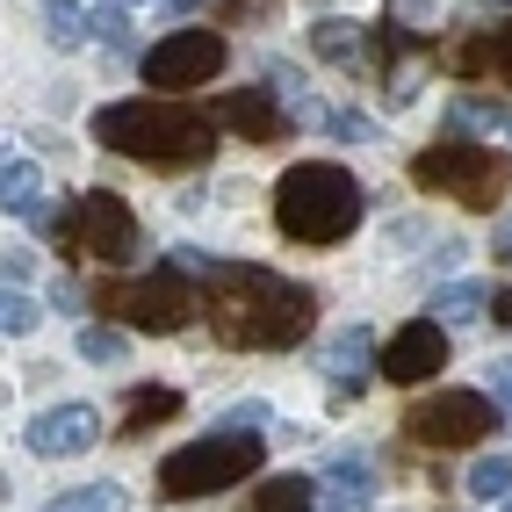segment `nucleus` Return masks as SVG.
Segmentation results:
<instances>
[{
    "label": "nucleus",
    "mask_w": 512,
    "mask_h": 512,
    "mask_svg": "<svg viewBox=\"0 0 512 512\" xmlns=\"http://www.w3.org/2000/svg\"><path fill=\"white\" fill-rule=\"evenodd\" d=\"M318 325V296L275 275V267H238V260H217L210 275V332L224 347H296L303 332Z\"/></svg>",
    "instance_id": "nucleus-1"
},
{
    "label": "nucleus",
    "mask_w": 512,
    "mask_h": 512,
    "mask_svg": "<svg viewBox=\"0 0 512 512\" xmlns=\"http://www.w3.org/2000/svg\"><path fill=\"white\" fill-rule=\"evenodd\" d=\"M94 138L123 152V159H145V166H202L217 152V123L188 109L174 94H138V101H109L94 109Z\"/></svg>",
    "instance_id": "nucleus-2"
},
{
    "label": "nucleus",
    "mask_w": 512,
    "mask_h": 512,
    "mask_svg": "<svg viewBox=\"0 0 512 512\" xmlns=\"http://www.w3.org/2000/svg\"><path fill=\"white\" fill-rule=\"evenodd\" d=\"M368 210V195L361 181L347 174V166H332V159H303L289 166V174L275 181V224L296 238V246H339Z\"/></svg>",
    "instance_id": "nucleus-3"
},
{
    "label": "nucleus",
    "mask_w": 512,
    "mask_h": 512,
    "mask_svg": "<svg viewBox=\"0 0 512 512\" xmlns=\"http://www.w3.org/2000/svg\"><path fill=\"white\" fill-rule=\"evenodd\" d=\"M260 448H267L260 433H231V426L202 433V440H188V448H174L159 462V498L181 505V498H217L231 484H246L260 469Z\"/></svg>",
    "instance_id": "nucleus-4"
},
{
    "label": "nucleus",
    "mask_w": 512,
    "mask_h": 512,
    "mask_svg": "<svg viewBox=\"0 0 512 512\" xmlns=\"http://www.w3.org/2000/svg\"><path fill=\"white\" fill-rule=\"evenodd\" d=\"M412 181L426 195H455L469 202V210H498L505 188H512V159L491 152V145H476V138H440L412 159Z\"/></svg>",
    "instance_id": "nucleus-5"
},
{
    "label": "nucleus",
    "mask_w": 512,
    "mask_h": 512,
    "mask_svg": "<svg viewBox=\"0 0 512 512\" xmlns=\"http://www.w3.org/2000/svg\"><path fill=\"white\" fill-rule=\"evenodd\" d=\"M58 231H65V246L87 253V260H109V267L138 260V217H130V202L109 195V188L73 195V210L58 217Z\"/></svg>",
    "instance_id": "nucleus-6"
},
{
    "label": "nucleus",
    "mask_w": 512,
    "mask_h": 512,
    "mask_svg": "<svg viewBox=\"0 0 512 512\" xmlns=\"http://www.w3.org/2000/svg\"><path fill=\"white\" fill-rule=\"evenodd\" d=\"M498 426V404L484 390H433L426 404L404 412V433L419 440V448H476Z\"/></svg>",
    "instance_id": "nucleus-7"
},
{
    "label": "nucleus",
    "mask_w": 512,
    "mask_h": 512,
    "mask_svg": "<svg viewBox=\"0 0 512 512\" xmlns=\"http://www.w3.org/2000/svg\"><path fill=\"white\" fill-rule=\"evenodd\" d=\"M224 58H231V51H224L217 29H174L166 44L145 51V80H152L159 94H188V87H202V80H217Z\"/></svg>",
    "instance_id": "nucleus-8"
},
{
    "label": "nucleus",
    "mask_w": 512,
    "mask_h": 512,
    "mask_svg": "<svg viewBox=\"0 0 512 512\" xmlns=\"http://www.w3.org/2000/svg\"><path fill=\"white\" fill-rule=\"evenodd\" d=\"M109 303H116V318H123L130 332H181L188 311H195V296H188V282L174 275V267H159V275H145V282L109 289Z\"/></svg>",
    "instance_id": "nucleus-9"
},
{
    "label": "nucleus",
    "mask_w": 512,
    "mask_h": 512,
    "mask_svg": "<svg viewBox=\"0 0 512 512\" xmlns=\"http://www.w3.org/2000/svg\"><path fill=\"white\" fill-rule=\"evenodd\" d=\"M375 368L390 375V383H426V375L448 368V325H433V318H412V325H397L383 339V354H375Z\"/></svg>",
    "instance_id": "nucleus-10"
},
{
    "label": "nucleus",
    "mask_w": 512,
    "mask_h": 512,
    "mask_svg": "<svg viewBox=\"0 0 512 512\" xmlns=\"http://www.w3.org/2000/svg\"><path fill=\"white\" fill-rule=\"evenodd\" d=\"M22 440H29V455H44V462L87 455L101 440V412H94V404H51V412H37L22 426Z\"/></svg>",
    "instance_id": "nucleus-11"
},
{
    "label": "nucleus",
    "mask_w": 512,
    "mask_h": 512,
    "mask_svg": "<svg viewBox=\"0 0 512 512\" xmlns=\"http://www.w3.org/2000/svg\"><path fill=\"white\" fill-rule=\"evenodd\" d=\"M210 123H224V130H238V138H253V145H282L289 138V116H282V101L267 94V87H238V94H217V109H210Z\"/></svg>",
    "instance_id": "nucleus-12"
},
{
    "label": "nucleus",
    "mask_w": 512,
    "mask_h": 512,
    "mask_svg": "<svg viewBox=\"0 0 512 512\" xmlns=\"http://www.w3.org/2000/svg\"><path fill=\"white\" fill-rule=\"evenodd\" d=\"M318 368H325V383H332L339 397H361V383L375 375V332H361V325L332 332L325 347H318Z\"/></svg>",
    "instance_id": "nucleus-13"
},
{
    "label": "nucleus",
    "mask_w": 512,
    "mask_h": 512,
    "mask_svg": "<svg viewBox=\"0 0 512 512\" xmlns=\"http://www.w3.org/2000/svg\"><path fill=\"white\" fill-rule=\"evenodd\" d=\"M0 210L22 217V224H37V231H58V210L44 202V174L29 159H8L0 166Z\"/></svg>",
    "instance_id": "nucleus-14"
},
{
    "label": "nucleus",
    "mask_w": 512,
    "mask_h": 512,
    "mask_svg": "<svg viewBox=\"0 0 512 512\" xmlns=\"http://www.w3.org/2000/svg\"><path fill=\"white\" fill-rule=\"evenodd\" d=\"M311 44H318V58H332V65H361V58H368V37H361V22H354V15L311 22Z\"/></svg>",
    "instance_id": "nucleus-15"
},
{
    "label": "nucleus",
    "mask_w": 512,
    "mask_h": 512,
    "mask_svg": "<svg viewBox=\"0 0 512 512\" xmlns=\"http://www.w3.org/2000/svg\"><path fill=\"white\" fill-rule=\"evenodd\" d=\"M253 512H318V484L311 476H267L253 491Z\"/></svg>",
    "instance_id": "nucleus-16"
},
{
    "label": "nucleus",
    "mask_w": 512,
    "mask_h": 512,
    "mask_svg": "<svg viewBox=\"0 0 512 512\" xmlns=\"http://www.w3.org/2000/svg\"><path fill=\"white\" fill-rule=\"evenodd\" d=\"M311 484H318V498H325V505L354 512V505L368 498V469H361V462H325V469L311 476Z\"/></svg>",
    "instance_id": "nucleus-17"
},
{
    "label": "nucleus",
    "mask_w": 512,
    "mask_h": 512,
    "mask_svg": "<svg viewBox=\"0 0 512 512\" xmlns=\"http://www.w3.org/2000/svg\"><path fill=\"white\" fill-rule=\"evenodd\" d=\"M484 311H491V289L484 282H455V289L433 296V325H469V318H484Z\"/></svg>",
    "instance_id": "nucleus-18"
},
{
    "label": "nucleus",
    "mask_w": 512,
    "mask_h": 512,
    "mask_svg": "<svg viewBox=\"0 0 512 512\" xmlns=\"http://www.w3.org/2000/svg\"><path fill=\"white\" fill-rule=\"evenodd\" d=\"M455 130H498V138H512V109L505 101H484V94H462L455 109H448Z\"/></svg>",
    "instance_id": "nucleus-19"
},
{
    "label": "nucleus",
    "mask_w": 512,
    "mask_h": 512,
    "mask_svg": "<svg viewBox=\"0 0 512 512\" xmlns=\"http://www.w3.org/2000/svg\"><path fill=\"white\" fill-rule=\"evenodd\" d=\"M73 347H80V361H94V368H116V361L130 354V339H123L116 325H80Z\"/></svg>",
    "instance_id": "nucleus-20"
},
{
    "label": "nucleus",
    "mask_w": 512,
    "mask_h": 512,
    "mask_svg": "<svg viewBox=\"0 0 512 512\" xmlns=\"http://www.w3.org/2000/svg\"><path fill=\"white\" fill-rule=\"evenodd\" d=\"M469 498H512V455H484V462H476L469 469Z\"/></svg>",
    "instance_id": "nucleus-21"
},
{
    "label": "nucleus",
    "mask_w": 512,
    "mask_h": 512,
    "mask_svg": "<svg viewBox=\"0 0 512 512\" xmlns=\"http://www.w3.org/2000/svg\"><path fill=\"white\" fill-rule=\"evenodd\" d=\"M174 412H181V397H174V390H130V426H123V433H145V426L174 419Z\"/></svg>",
    "instance_id": "nucleus-22"
},
{
    "label": "nucleus",
    "mask_w": 512,
    "mask_h": 512,
    "mask_svg": "<svg viewBox=\"0 0 512 512\" xmlns=\"http://www.w3.org/2000/svg\"><path fill=\"white\" fill-rule=\"evenodd\" d=\"M44 512H123V491H116V484H87V491H65V498H51Z\"/></svg>",
    "instance_id": "nucleus-23"
},
{
    "label": "nucleus",
    "mask_w": 512,
    "mask_h": 512,
    "mask_svg": "<svg viewBox=\"0 0 512 512\" xmlns=\"http://www.w3.org/2000/svg\"><path fill=\"white\" fill-rule=\"evenodd\" d=\"M37 303H29L22 289H8V282H0V332H8V339H22V332H37Z\"/></svg>",
    "instance_id": "nucleus-24"
},
{
    "label": "nucleus",
    "mask_w": 512,
    "mask_h": 512,
    "mask_svg": "<svg viewBox=\"0 0 512 512\" xmlns=\"http://www.w3.org/2000/svg\"><path fill=\"white\" fill-rule=\"evenodd\" d=\"M51 44H58V51L87 44V15H80V8H51Z\"/></svg>",
    "instance_id": "nucleus-25"
},
{
    "label": "nucleus",
    "mask_w": 512,
    "mask_h": 512,
    "mask_svg": "<svg viewBox=\"0 0 512 512\" xmlns=\"http://www.w3.org/2000/svg\"><path fill=\"white\" fill-rule=\"evenodd\" d=\"M87 37H101V44H123V37H130L123 8H87Z\"/></svg>",
    "instance_id": "nucleus-26"
},
{
    "label": "nucleus",
    "mask_w": 512,
    "mask_h": 512,
    "mask_svg": "<svg viewBox=\"0 0 512 512\" xmlns=\"http://www.w3.org/2000/svg\"><path fill=\"white\" fill-rule=\"evenodd\" d=\"M325 123H332V138H339V145H368V138H375V123L354 116V109H347V116H325Z\"/></svg>",
    "instance_id": "nucleus-27"
},
{
    "label": "nucleus",
    "mask_w": 512,
    "mask_h": 512,
    "mask_svg": "<svg viewBox=\"0 0 512 512\" xmlns=\"http://www.w3.org/2000/svg\"><path fill=\"white\" fill-rule=\"evenodd\" d=\"M267 419H275V412H267V404H238V412H231L224 426H231V433H260Z\"/></svg>",
    "instance_id": "nucleus-28"
},
{
    "label": "nucleus",
    "mask_w": 512,
    "mask_h": 512,
    "mask_svg": "<svg viewBox=\"0 0 512 512\" xmlns=\"http://www.w3.org/2000/svg\"><path fill=\"white\" fill-rule=\"evenodd\" d=\"M491 404L512 412V361H491Z\"/></svg>",
    "instance_id": "nucleus-29"
},
{
    "label": "nucleus",
    "mask_w": 512,
    "mask_h": 512,
    "mask_svg": "<svg viewBox=\"0 0 512 512\" xmlns=\"http://www.w3.org/2000/svg\"><path fill=\"white\" fill-rule=\"evenodd\" d=\"M491 65H498V73L512 80V22H505V29H498V37H491Z\"/></svg>",
    "instance_id": "nucleus-30"
},
{
    "label": "nucleus",
    "mask_w": 512,
    "mask_h": 512,
    "mask_svg": "<svg viewBox=\"0 0 512 512\" xmlns=\"http://www.w3.org/2000/svg\"><path fill=\"white\" fill-rule=\"evenodd\" d=\"M397 22H433V0H390Z\"/></svg>",
    "instance_id": "nucleus-31"
},
{
    "label": "nucleus",
    "mask_w": 512,
    "mask_h": 512,
    "mask_svg": "<svg viewBox=\"0 0 512 512\" xmlns=\"http://www.w3.org/2000/svg\"><path fill=\"white\" fill-rule=\"evenodd\" d=\"M491 325L512 332V289H491Z\"/></svg>",
    "instance_id": "nucleus-32"
},
{
    "label": "nucleus",
    "mask_w": 512,
    "mask_h": 512,
    "mask_svg": "<svg viewBox=\"0 0 512 512\" xmlns=\"http://www.w3.org/2000/svg\"><path fill=\"white\" fill-rule=\"evenodd\" d=\"M51 303L58 311H80V282H51Z\"/></svg>",
    "instance_id": "nucleus-33"
},
{
    "label": "nucleus",
    "mask_w": 512,
    "mask_h": 512,
    "mask_svg": "<svg viewBox=\"0 0 512 512\" xmlns=\"http://www.w3.org/2000/svg\"><path fill=\"white\" fill-rule=\"evenodd\" d=\"M476 15H512V0H469Z\"/></svg>",
    "instance_id": "nucleus-34"
},
{
    "label": "nucleus",
    "mask_w": 512,
    "mask_h": 512,
    "mask_svg": "<svg viewBox=\"0 0 512 512\" xmlns=\"http://www.w3.org/2000/svg\"><path fill=\"white\" fill-rule=\"evenodd\" d=\"M498 253H505V260H512V224H505V231H498Z\"/></svg>",
    "instance_id": "nucleus-35"
},
{
    "label": "nucleus",
    "mask_w": 512,
    "mask_h": 512,
    "mask_svg": "<svg viewBox=\"0 0 512 512\" xmlns=\"http://www.w3.org/2000/svg\"><path fill=\"white\" fill-rule=\"evenodd\" d=\"M51 8H80V0H51Z\"/></svg>",
    "instance_id": "nucleus-36"
},
{
    "label": "nucleus",
    "mask_w": 512,
    "mask_h": 512,
    "mask_svg": "<svg viewBox=\"0 0 512 512\" xmlns=\"http://www.w3.org/2000/svg\"><path fill=\"white\" fill-rule=\"evenodd\" d=\"M174 8H202V0H174Z\"/></svg>",
    "instance_id": "nucleus-37"
},
{
    "label": "nucleus",
    "mask_w": 512,
    "mask_h": 512,
    "mask_svg": "<svg viewBox=\"0 0 512 512\" xmlns=\"http://www.w3.org/2000/svg\"><path fill=\"white\" fill-rule=\"evenodd\" d=\"M123 8H138V0H123Z\"/></svg>",
    "instance_id": "nucleus-38"
}]
</instances>
